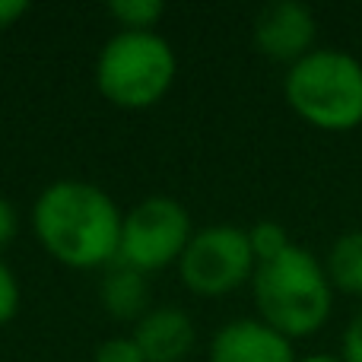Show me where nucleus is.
Wrapping results in <instances>:
<instances>
[{"label": "nucleus", "instance_id": "nucleus-1", "mask_svg": "<svg viewBox=\"0 0 362 362\" xmlns=\"http://www.w3.org/2000/svg\"><path fill=\"white\" fill-rule=\"evenodd\" d=\"M124 213L99 185L80 178L51 181L32 204V232L57 264L95 270L118 261Z\"/></svg>", "mask_w": 362, "mask_h": 362}, {"label": "nucleus", "instance_id": "nucleus-2", "mask_svg": "<svg viewBox=\"0 0 362 362\" xmlns=\"http://www.w3.org/2000/svg\"><path fill=\"white\" fill-rule=\"evenodd\" d=\"M257 318L283 337H312L327 325L334 308V286L318 257L302 245H289L274 261H264L251 276Z\"/></svg>", "mask_w": 362, "mask_h": 362}, {"label": "nucleus", "instance_id": "nucleus-3", "mask_svg": "<svg viewBox=\"0 0 362 362\" xmlns=\"http://www.w3.org/2000/svg\"><path fill=\"white\" fill-rule=\"evenodd\" d=\"M283 95L305 124L353 131L362 124V61L340 48H315L286 67Z\"/></svg>", "mask_w": 362, "mask_h": 362}, {"label": "nucleus", "instance_id": "nucleus-4", "mask_svg": "<svg viewBox=\"0 0 362 362\" xmlns=\"http://www.w3.org/2000/svg\"><path fill=\"white\" fill-rule=\"evenodd\" d=\"M178 57L159 32H115L95 61V86L118 108H150L172 89Z\"/></svg>", "mask_w": 362, "mask_h": 362}, {"label": "nucleus", "instance_id": "nucleus-5", "mask_svg": "<svg viewBox=\"0 0 362 362\" xmlns=\"http://www.w3.org/2000/svg\"><path fill=\"white\" fill-rule=\"evenodd\" d=\"M191 235L194 226L185 204L169 194H153L124 213L118 261L140 274H156L181 261Z\"/></svg>", "mask_w": 362, "mask_h": 362}, {"label": "nucleus", "instance_id": "nucleus-6", "mask_svg": "<svg viewBox=\"0 0 362 362\" xmlns=\"http://www.w3.org/2000/svg\"><path fill=\"white\" fill-rule=\"evenodd\" d=\"M255 251L248 242V229L232 223L204 226L191 235L185 255L178 261L181 283L194 296H226L255 276Z\"/></svg>", "mask_w": 362, "mask_h": 362}, {"label": "nucleus", "instance_id": "nucleus-7", "mask_svg": "<svg viewBox=\"0 0 362 362\" xmlns=\"http://www.w3.org/2000/svg\"><path fill=\"white\" fill-rule=\"evenodd\" d=\"M251 38L267 61L293 67L296 61L315 51L318 19H315L312 6L302 0H274L257 10L255 23H251Z\"/></svg>", "mask_w": 362, "mask_h": 362}, {"label": "nucleus", "instance_id": "nucleus-8", "mask_svg": "<svg viewBox=\"0 0 362 362\" xmlns=\"http://www.w3.org/2000/svg\"><path fill=\"white\" fill-rule=\"evenodd\" d=\"M293 340L261 318L226 321L210 340V362H296Z\"/></svg>", "mask_w": 362, "mask_h": 362}, {"label": "nucleus", "instance_id": "nucleus-9", "mask_svg": "<svg viewBox=\"0 0 362 362\" xmlns=\"http://www.w3.org/2000/svg\"><path fill=\"white\" fill-rule=\"evenodd\" d=\"M134 340L146 362H181L194 350L197 331H194V321L187 318V312L175 305H159L137 321Z\"/></svg>", "mask_w": 362, "mask_h": 362}, {"label": "nucleus", "instance_id": "nucleus-10", "mask_svg": "<svg viewBox=\"0 0 362 362\" xmlns=\"http://www.w3.org/2000/svg\"><path fill=\"white\" fill-rule=\"evenodd\" d=\"M99 299L112 318L140 321L150 312V283H146V274H140V270L127 267L121 261H112L105 267V276H102Z\"/></svg>", "mask_w": 362, "mask_h": 362}, {"label": "nucleus", "instance_id": "nucleus-11", "mask_svg": "<svg viewBox=\"0 0 362 362\" xmlns=\"http://www.w3.org/2000/svg\"><path fill=\"white\" fill-rule=\"evenodd\" d=\"M325 270L334 293L340 289L346 296H362V229H350L334 238V245L327 248Z\"/></svg>", "mask_w": 362, "mask_h": 362}, {"label": "nucleus", "instance_id": "nucleus-12", "mask_svg": "<svg viewBox=\"0 0 362 362\" xmlns=\"http://www.w3.org/2000/svg\"><path fill=\"white\" fill-rule=\"evenodd\" d=\"M108 13L121 25V32H156V23L165 16V4L163 0H112Z\"/></svg>", "mask_w": 362, "mask_h": 362}, {"label": "nucleus", "instance_id": "nucleus-13", "mask_svg": "<svg viewBox=\"0 0 362 362\" xmlns=\"http://www.w3.org/2000/svg\"><path fill=\"white\" fill-rule=\"evenodd\" d=\"M248 242H251V251H255V261L264 264V261H274L276 255H283V251L293 245V238H289L283 223H276V219H261V223H255L248 229Z\"/></svg>", "mask_w": 362, "mask_h": 362}, {"label": "nucleus", "instance_id": "nucleus-14", "mask_svg": "<svg viewBox=\"0 0 362 362\" xmlns=\"http://www.w3.org/2000/svg\"><path fill=\"white\" fill-rule=\"evenodd\" d=\"M19 302H23V289L19 280L4 261H0V327L10 325L19 312Z\"/></svg>", "mask_w": 362, "mask_h": 362}, {"label": "nucleus", "instance_id": "nucleus-15", "mask_svg": "<svg viewBox=\"0 0 362 362\" xmlns=\"http://www.w3.org/2000/svg\"><path fill=\"white\" fill-rule=\"evenodd\" d=\"M95 362H146L134 337H108L95 346Z\"/></svg>", "mask_w": 362, "mask_h": 362}, {"label": "nucleus", "instance_id": "nucleus-16", "mask_svg": "<svg viewBox=\"0 0 362 362\" xmlns=\"http://www.w3.org/2000/svg\"><path fill=\"white\" fill-rule=\"evenodd\" d=\"M340 359L344 362H362V308L346 321L344 340H340Z\"/></svg>", "mask_w": 362, "mask_h": 362}, {"label": "nucleus", "instance_id": "nucleus-17", "mask_svg": "<svg viewBox=\"0 0 362 362\" xmlns=\"http://www.w3.org/2000/svg\"><path fill=\"white\" fill-rule=\"evenodd\" d=\"M16 232H19V213L13 206V200L0 194V251L16 238Z\"/></svg>", "mask_w": 362, "mask_h": 362}, {"label": "nucleus", "instance_id": "nucleus-18", "mask_svg": "<svg viewBox=\"0 0 362 362\" xmlns=\"http://www.w3.org/2000/svg\"><path fill=\"white\" fill-rule=\"evenodd\" d=\"M25 13H29V4H25V0H0V32L16 25Z\"/></svg>", "mask_w": 362, "mask_h": 362}, {"label": "nucleus", "instance_id": "nucleus-19", "mask_svg": "<svg viewBox=\"0 0 362 362\" xmlns=\"http://www.w3.org/2000/svg\"><path fill=\"white\" fill-rule=\"evenodd\" d=\"M296 362H344L337 353H308V356H299Z\"/></svg>", "mask_w": 362, "mask_h": 362}]
</instances>
